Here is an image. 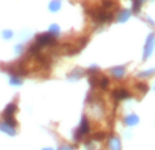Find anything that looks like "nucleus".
Here are the masks:
<instances>
[{
    "label": "nucleus",
    "mask_w": 155,
    "mask_h": 150,
    "mask_svg": "<svg viewBox=\"0 0 155 150\" xmlns=\"http://www.w3.org/2000/svg\"><path fill=\"white\" fill-rule=\"evenodd\" d=\"M111 97L114 98V101L118 102L121 100H125V98H129L130 97V93L128 92L126 87H115L114 92L111 93Z\"/></svg>",
    "instance_id": "obj_1"
},
{
    "label": "nucleus",
    "mask_w": 155,
    "mask_h": 150,
    "mask_svg": "<svg viewBox=\"0 0 155 150\" xmlns=\"http://www.w3.org/2000/svg\"><path fill=\"white\" fill-rule=\"evenodd\" d=\"M111 74L115 77V79H121L125 74V67H118V68H113Z\"/></svg>",
    "instance_id": "obj_4"
},
{
    "label": "nucleus",
    "mask_w": 155,
    "mask_h": 150,
    "mask_svg": "<svg viewBox=\"0 0 155 150\" xmlns=\"http://www.w3.org/2000/svg\"><path fill=\"white\" fill-rule=\"evenodd\" d=\"M87 133H89V123H88L87 117H84V119H82L81 126H80V128L77 130L76 139H77V138H81V136H82V135H85Z\"/></svg>",
    "instance_id": "obj_2"
},
{
    "label": "nucleus",
    "mask_w": 155,
    "mask_h": 150,
    "mask_svg": "<svg viewBox=\"0 0 155 150\" xmlns=\"http://www.w3.org/2000/svg\"><path fill=\"white\" fill-rule=\"evenodd\" d=\"M104 136H106V133H103V131H97V133L94 135V139L95 141H102V139H104Z\"/></svg>",
    "instance_id": "obj_6"
},
{
    "label": "nucleus",
    "mask_w": 155,
    "mask_h": 150,
    "mask_svg": "<svg viewBox=\"0 0 155 150\" xmlns=\"http://www.w3.org/2000/svg\"><path fill=\"white\" fill-rule=\"evenodd\" d=\"M136 89L141 93H146L147 89H148V86H147L146 83H143V82H139V83H136Z\"/></svg>",
    "instance_id": "obj_5"
},
{
    "label": "nucleus",
    "mask_w": 155,
    "mask_h": 150,
    "mask_svg": "<svg viewBox=\"0 0 155 150\" xmlns=\"http://www.w3.org/2000/svg\"><path fill=\"white\" fill-rule=\"evenodd\" d=\"M15 112H17V105H15V102H11V104H8L7 108L4 109L3 116L4 117H10V116H12Z\"/></svg>",
    "instance_id": "obj_3"
}]
</instances>
